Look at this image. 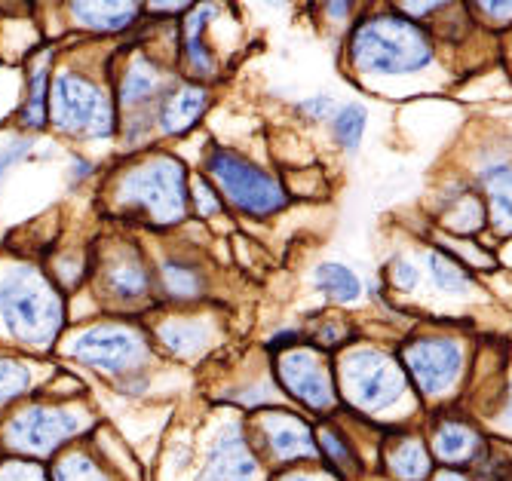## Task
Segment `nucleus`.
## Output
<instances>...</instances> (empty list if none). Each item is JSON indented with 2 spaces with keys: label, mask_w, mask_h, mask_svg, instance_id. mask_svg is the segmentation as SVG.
<instances>
[{
  "label": "nucleus",
  "mask_w": 512,
  "mask_h": 481,
  "mask_svg": "<svg viewBox=\"0 0 512 481\" xmlns=\"http://www.w3.org/2000/svg\"><path fill=\"white\" fill-rule=\"evenodd\" d=\"M0 322L22 344H53L65 322L62 295L34 267H13L0 279Z\"/></svg>",
  "instance_id": "nucleus-1"
},
{
  "label": "nucleus",
  "mask_w": 512,
  "mask_h": 481,
  "mask_svg": "<svg viewBox=\"0 0 512 481\" xmlns=\"http://www.w3.org/2000/svg\"><path fill=\"white\" fill-rule=\"evenodd\" d=\"M430 59L427 31L393 16L365 22L353 37V62L371 74H411L430 65Z\"/></svg>",
  "instance_id": "nucleus-2"
},
{
  "label": "nucleus",
  "mask_w": 512,
  "mask_h": 481,
  "mask_svg": "<svg viewBox=\"0 0 512 481\" xmlns=\"http://www.w3.org/2000/svg\"><path fill=\"white\" fill-rule=\"evenodd\" d=\"M188 172L178 160L157 157L123 178L120 200L123 206L142 212L157 227H172L188 212Z\"/></svg>",
  "instance_id": "nucleus-3"
},
{
  "label": "nucleus",
  "mask_w": 512,
  "mask_h": 481,
  "mask_svg": "<svg viewBox=\"0 0 512 481\" xmlns=\"http://www.w3.org/2000/svg\"><path fill=\"white\" fill-rule=\"evenodd\" d=\"M50 123L74 138H108L117 114L96 83L77 71H65L50 83Z\"/></svg>",
  "instance_id": "nucleus-4"
},
{
  "label": "nucleus",
  "mask_w": 512,
  "mask_h": 481,
  "mask_svg": "<svg viewBox=\"0 0 512 481\" xmlns=\"http://www.w3.org/2000/svg\"><path fill=\"white\" fill-rule=\"evenodd\" d=\"M209 172L224 194L230 206H237L240 212L252 218H267L286 206V190L273 175L258 169L255 163L243 160L234 151H221L215 148L209 154Z\"/></svg>",
  "instance_id": "nucleus-5"
},
{
  "label": "nucleus",
  "mask_w": 512,
  "mask_h": 481,
  "mask_svg": "<svg viewBox=\"0 0 512 481\" xmlns=\"http://www.w3.org/2000/svg\"><path fill=\"white\" fill-rule=\"evenodd\" d=\"M80 417L68 408H53V405H28L19 414L7 420L4 439L10 451L22 457H46L65 448L77 432H80Z\"/></svg>",
  "instance_id": "nucleus-6"
},
{
  "label": "nucleus",
  "mask_w": 512,
  "mask_h": 481,
  "mask_svg": "<svg viewBox=\"0 0 512 481\" xmlns=\"http://www.w3.org/2000/svg\"><path fill=\"white\" fill-rule=\"evenodd\" d=\"M344 387L353 405L365 411H384L396 405L405 393V374L402 368L387 356L365 350L347 359L344 365Z\"/></svg>",
  "instance_id": "nucleus-7"
},
{
  "label": "nucleus",
  "mask_w": 512,
  "mask_h": 481,
  "mask_svg": "<svg viewBox=\"0 0 512 481\" xmlns=\"http://www.w3.org/2000/svg\"><path fill=\"white\" fill-rule=\"evenodd\" d=\"M71 353L105 374H123L148 356V347L142 334L126 325H92L77 334Z\"/></svg>",
  "instance_id": "nucleus-8"
},
{
  "label": "nucleus",
  "mask_w": 512,
  "mask_h": 481,
  "mask_svg": "<svg viewBox=\"0 0 512 481\" xmlns=\"http://www.w3.org/2000/svg\"><path fill=\"white\" fill-rule=\"evenodd\" d=\"M460 362H463L460 347L448 338H424L405 350L408 374L427 396H442L454 387Z\"/></svg>",
  "instance_id": "nucleus-9"
},
{
  "label": "nucleus",
  "mask_w": 512,
  "mask_h": 481,
  "mask_svg": "<svg viewBox=\"0 0 512 481\" xmlns=\"http://www.w3.org/2000/svg\"><path fill=\"white\" fill-rule=\"evenodd\" d=\"M279 383L289 390V396H295L313 411H325L335 405V383L316 353L286 350L283 362H279Z\"/></svg>",
  "instance_id": "nucleus-10"
},
{
  "label": "nucleus",
  "mask_w": 512,
  "mask_h": 481,
  "mask_svg": "<svg viewBox=\"0 0 512 481\" xmlns=\"http://www.w3.org/2000/svg\"><path fill=\"white\" fill-rule=\"evenodd\" d=\"M258 475V457L240 426H227L212 442L206 466L197 481H252Z\"/></svg>",
  "instance_id": "nucleus-11"
},
{
  "label": "nucleus",
  "mask_w": 512,
  "mask_h": 481,
  "mask_svg": "<svg viewBox=\"0 0 512 481\" xmlns=\"http://www.w3.org/2000/svg\"><path fill=\"white\" fill-rule=\"evenodd\" d=\"M166 92H169V83L163 71L148 59H135L120 83V114L145 117L148 111H154V120H157L166 102Z\"/></svg>",
  "instance_id": "nucleus-12"
},
{
  "label": "nucleus",
  "mask_w": 512,
  "mask_h": 481,
  "mask_svg": "<svg viewBox=\"0 0 512 481\" xmlns=\"http://www.w3.org/2000/svg\"><path fill=\"white\" fill-rule=\"evenodd\" d=\"M261 432H264V445L267 451L279 460V463H295V460H307L316 454V439L310 426L286 411H270L261 420Z\"/></svg>",
  "instance_id": "nucleus-13"
},
{
  "label": "nucleus",
  "mask_w": 512,
  "mask_h": 481,
  "mask_svg": "<svg viewBox=\"0 0 512 481\" xmlns=\"http://www.w3.org/2000/svg\"><path fill=\"white\" fill-rule=\"evenodd\" d=\"M105 292L108 298L120 301L123 307H132L151 292V273L138 252H126L114 258L105 270Z\"/></svg>",
  "instance_id": "nucleus-14"
},
{
  "label": "nucleus",
  "mask_w": 512,
  "mask_h": 481,
  "mask_svg": "<svg viewBox=\"0 0 512 481\" xmlns=\"http://www.w3.org/2000/svg\"><path fill=\"white\" fill-rule=\"evenodd\" d=\"M433 454L448 466H467L482 454V436L460 420H445L433 432Z\"/></svg>",
  "instance_id": "nucleus-15"
},
{
  "label": "nucleus",
  "mask_w": 512,
  "mask_h": 481,
  "mask_svg": "<svg viewBox=\"0 0 512 481\" xmlns=\"http://www.w3.org/2000/svg\"><path fill=\"white\" fill-rule=\"evenodd\" d=\"M206 102H209V89L206 86H181V89H175L169 99L163 102V108L157 114V126L166 135L188 132L203 117Z\"/></svg>",
  "instance_id": "nucleus-16"
},
{
  "label": "nucleus",
  "mask_w": 512,
  "mask_h": 481,
  "mask_svg": "<svg viewBox=\"0 0 512 481\" xmlns=\"http://www.w3.org/2000/svg\"><path fill=\"white\" fill-rule=\"evenodd\" d=\"M71 13L86 31H99V34L123 31L138 19L135 4H71Z\"/></svg>",
  "instance_id": "nucleus-17"
},
{
  "label": "nucleus",
  "mask_w": 512,
  "mask_h": 481,
  "mask_svg": "<svg viewBox=\"0 0 512 481\" xmlns=\"http://www.w3.org/2000/svg\"><path fill=\"white\" fill-rule=\"evenodd\" d=\"M215 16V7H197L188 19H184V46L181 56L188 59L191 71L203 80H209L215 74V62L209 56V50L203 46V28L209 25V19Z\"/></svg>",
  "instance_id": "nucleus-18"
},
{
  "label": "nucleus",
  "mask_w": 512,
  "mask_h": 481,
  "mask_svg": "<svg viewBox=\"0 0 512 481\" xmlns=\"http://www.w3.org/2000/svg\"><path fill=\"white\" fill-rule=\"evenodd\" d=\"M387 469L399 481H424L433 469V457L424 442L417 439H399L387 448Z\"/></svg>",
  "instance_id": "nucleus-19"
},
{
  "label": "nucleus",
  "mask_w": 512,
  "mask_h": 481,
  "mask_svg": "<svg viewBox=\"0 0 512 481\" xmlns=\"http://www.w3.org/2000/svg\"><path fill=\"white\" fill-rule=\"evenodd\" d=\"M160 285L169 301L188 304L206 295V279L191 261H166L160 270Z\"/></svg>",
  "instance_id": "nucleus-20"
},
{
  "label": "nucleus",
  "mask_w": 512,
  "mask_h": 481,
  "mask_svg": "<svg viewBox=\"0 0 512 481\" xmlns=\"http://www.w3.org/2000/svg\"><path fill=\"white\" fill-rule=\"evenodd\" d=\"M482 187L491 200V221L500 233H512V166L500 163L482 172Z\"/></svg>",
  "instance_id": "nucleus-21"
},
{
  "label": "nucleus",
  "mask_w": 512,
  "mask_h": 481,
  "mask_svg": "<svg viewBox=\"0 0 512 481\" xmlns=\"http://www.w3.org/2000/svg\"><path fill=\"white\" fill-rule=\"evenodd\" d=\"M313 285L319 288V292L325 298H332V301H341V304H350L359 298L362 292V285L356 279L353 270H347L344 264H332V261H325L313 270Z\"/></svg>",
  "instance_id": "nucleus-22"
},
{
  "label": "nucleus",
  "mask_w": 512,
  "mask_h": 481,
  "mask_svg": "<svg viewBox=\"0 0 512 481\" xmlns=\"http://www.w3.org/2000/svg\"><path fill=\"white\" fill-rule=\"evenodd\" d=\"M160 341L175 356H197L209 344V325L206 322H166L160 328Z\"/></svg>",
  "instance_id": "nucleus-23"
},
{
  "label": "nucleus",
  "mask_w": 512,
  "mask_h": 481,
  "mask_svg": "<svg viewBox=\"0 0 512 481\" xmlns=\"http://www.w3.org/2000/svg\"><path fill=\"white\" fill-rule=\"evenodd\" d=\"M50 120V71L37 68L28 83V99L22 108V126L31 132H40Z\"/></svg>",
  "instance_id": "nucleus-24"
},
{
  "label": "nucleus",
  "mask_w": 512,
  "mask_h": 481,
  "mask_svg": "<svg viewBox=\"0 0 512 481\" xmlns=\"http://www.w3.org/2000/svg\"><path fill=\"white\" fill-rule=\"evenodd\" d=\"M316 445H319V451L325 454V460L332 463V469H335L338 475H353V472H359V457H356L353 445L344 439V432H341V429H335V426H322V429H319V436H316Z\"/></svg>",
  "instance_id": "nucleus-25"
},
{
  "label": "nucleus",
  "mask_w": 512,
  "mask_h": 481,
  "mask_svg": "<svg viewBox=\"0 0 512 481\" xmlns=\"http://www.w3.org/2000/svg\"><path fill=\"white\" fill-rule=\"evenodd\" d=\"M53 481H111L108 472L86 451H68L53 469Z\"/></svg>",
  "instance_id": "nucleus-26"
},
{
  "label": "nucleus",
  "mask_w": 512,
  "mask_h": 481,
  "mask_svg": "<svg viewBox=\"0 0 512 481\" xmlns=\"http://www.w3.org/2000/svg\"><path fill=\"white\" fill-rule=\"evenodd\" d=\"M365 123H368V111L362 105H344L335 111V120H332V132L338 138L341 148L347 151H356L362 144V132H365Z\"/></svg>",
  "instance_id": "nucleus-27"
},
{
  "label": "nucleus",
  "mask_w": 512,
  "mask_h": 481,
  "mask_svg": "<svg viewBox=\"0 0 512 481\" xmlns=\"http://www.w3.org/2000/svg\"><path fill=\"white\" fill-rule=\"evenodd\" d=\"M427 264H430V273H433V279L442 292H467L470 288V273L463 270L454 258H448L445 252H430Z\"/></svg>",
  "instance_id": "nucleus-28"
},
{
  "label": "nucleus",
  "mask_w": 512,
  "mask_h": 481,
  "mask_svg": "<svg viewBox=\"0 0 512 481\" xmlns=\"http://www.w3.org/2000/svg\"><path fill=\"white\" fill-rule=\"evenodd\" d=\"M31 383V374L22 362L0 356V405H7L13 399H19Z\"/></svg>",
  "instance_id": "nucleus-29"
},
{
  "label": "nucleus",
  "mask_w": 512,
  "mask_h": 481,
  "mask_svg": "<svg viewBox=\"0 0 512 481\" xmlns=\"http://www.w3.org/2000/svg\"><path fill=\"white\" fill-rule=\"evenodd\" d=\"M0 481H50V478L31 460H4L0 463Z\"/></svg>",
  "instance_id": "nucleus-30"
},
{
  "label": "nucleus",
  "mask_w": 512,
  "mask_h": 481,
  "mask_svg": "<svg viewBox=\"0 0 512 481\" xmlns=\"http://www.w3.org/2000/svg\"><path fill=\"white\" fill-rule=\"evenodd\" d=\"M31 138H13L4 151H0V181L7 178V172L10 169H16L25 157H28V151H31Z\"/></svg>",
  "instance_id": "nucleus-31"
},
{
  "label": "nucleus",
  "mask_w": 512,
  "mask_h": 481,
  "mask_svg": "<svg viewBox=\"0 0 512 481\" xmlns=\"http://www.w3.org/2000/svg\"><path fill=\"white\" fill-rule=\"evenodd\" d=\"M390 279H393V285H396V288H405V292H411L414 282H417V270H414L408 261L396 258V261L390 264Z\"/></svg>",
  "instance_id": "nucleus-32"
},
{
  "label": "nucleus",
  "mask_w": 512,
  "mask_h": 481,
  "mask_svg": "<svg viewBox=\"0 0 512 481\" xmlns=\"http://www.w3.org/2000/svg\"><path fill=\"white\" fill-rule=\"evenodd\" d=\"M194 197L200 203V215H215L218 212V197H215V190L209 187V181H197L194 184Z\"/></svg>",
  "instance_id": "nucleus-33"
},
{
  "label": "nucleus",
  "mask_w": 512,
  "mask_h": 481,
  "mask_svg": "<svg viewBox=\"0 0 512 481\" xmlns=\"http://www.w3.org/2000/svg\"><path fill=\"white\" fill-rule=\"evenodd\" d=\"M332 108H335V102H332V99H325V95H316V99L301 102V111H304L307 117H313V120L329 117V114H332Z\"/></svg>",
  "instance_id": "nucleus-34"
},
{
  "label": "nucleus",
  "mask_w": 512,
  "mask_h": 481,
  "mask_svg": "<svg viewBox=\"0 0 512 481\" xmlns=\"http://www.w3.org/2000/svg\"><path fill=\"white\" fill-rule=\"evenodd\" d=\"M295 341H298V334H295V331H279L276 338L270 341V350H273V353H279V350L286 353V350L295 347Z\"/></svg>",
  "instance_id": "nucleus-35"
},
{
  "label": "nucleus",
  "mask_w": 512,
  "mask_h": 481,
  "mask_svg": "<svg viewBox=\"0 0 512 481\" xmlns=\"http://www.w3.org/2000/svg\"><path fill=\"white\" fill-rule=\"evenodd\" d=\"M279 481H332V478L322 475V472H289V475H283Z\"/></svg>",
  "instance_id": "nucleus-36"
},
{
  "label": "nucleus",
  "mask_w": 512,
  "mask_h": 481,
  "mask_svg": "<svg viewBox=\"0 0 512 481\" xmlns=\"http://www.w3.org/2000/svg\"><path fill=\"white\" fill-rule=\"evenodd\" d=\"M89 172H92V163H89V160H83V157H77V160H74V181L86 178Z\"/></svg>",
  "instance_id": "nucleus-37"
},
{
  "label": "nucleus",
  "mask_w": 512,
  "mask_h": 481,
  "mask_svg": "<svg viewBox=\"0 0 512 481\" xmlns=\"http://www.w3.org/2000/svg\"><path fill=\"white\" fill-rule=\"evenodd\" d=\"M436 481H470V478L467 475H457V472H442Z\"/></svg>",
  "instance_id": "nucleus-38"
}]
</instances>
